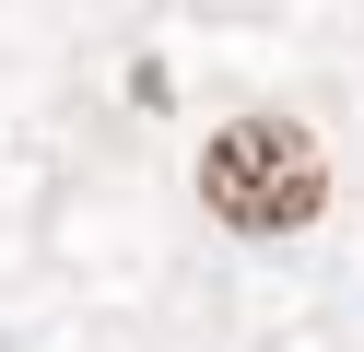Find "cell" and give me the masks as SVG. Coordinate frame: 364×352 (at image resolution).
<instances>
[{
	"instance_id": "obj_1",
	"label": "cell",
	"mask_w": 364,
	"mask_h": 352,
	"mask_svg": "<svg viewBox=\"0 0 364 352\" xmlns=\"http://www.w3.org/2000/svg\"><path fill=\"white\" fill-rule=\"evenodd\" d=\"M200 200H212V223L235 235H306L317 211H329V153H317L306 117H223L212 141H200Z\"/></svg>"
}]
</instances>
